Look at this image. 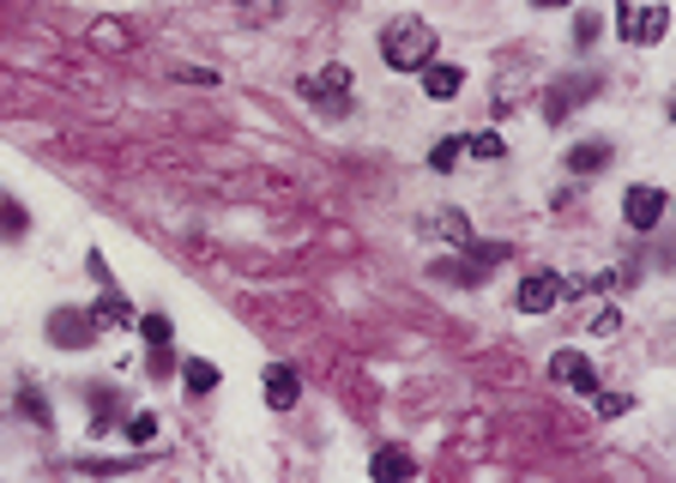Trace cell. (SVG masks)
<instances>
[{
	"mask_svg": "<svg viewBox=\"0 0 676 483\" xmlns=\"http://www.w3.org/2000/svg\"><path fill=\"white\" fill-rule=\"evenodd\" d=\"M261 387H266V406H273V411H290L302 399V375L290 363H266Z\"/></svg>",
	"mask_w": 676,
	"mask_h": 483,
	"instance_id": "ba28073f",
	"label": "cell"
},
{
	"mask_svg": "<svg viewBox=\"0 0 676 483\" xmlns=\"http://www.w3.org/2000/svg\"><path fill=\"white\" fill-rule=\"evenodd\" d=\"M182 381H188V393H194V399H206V393L218 387V363H206V357H188V363H182Z\"/></svg>",
	"mask_w": 676,
	"mask_h": 483,
	"instance_id": "5bb4252c",
	"label": "cell"
},
{
	"mask_svg": "<svg viewBox=\"0 0 676 483\" xmlns=\"http://www.w3.org/2000/svg\"><path fill=\"white\" fill-rule=\"evenodd\" d=\"M556 302H562V278L544 273V266H538V273H526L520 290H514V309H520V314H550Z\"/></svg>",
	"mask_w": 676,
	"mask_h": 483,
	"instance_id": "8992f818",
	"label": "cell"
},
{
	"mask_svg": "<svg viewBox=\"0 0 676 483\" xmlns=\"http://www.w3.org/2000/svg\"><path fill=\"white\" fill-rule=\"evenodd\" d=\"M550 375H556L568 393H580V399H592V393H599V363H592V357H580L574 345L550 357Z\"/></svg>",
	"mask_w": 676,
	"mask_h": 483,
	"instance_id": "5b68a950",
	"label": "cell"
},
{
	"mask_svg": "<svg viewBox=\"0 0 676 483\" xmlns=\"http://www.w3.org/2000/svg\"><path fill=\"white\" fill-rule=\"evenodd\" d=\"M466 152L471 157H507V140L502 133H466Z\"/></svg>",
	"mask_w": 676,
	"mask_h": 483,
	"instance_id": "44dd1931",
	"label": "cell"
},
{
	"mask_svg": "<svg viewBox=\"0 0 676 483\" xmlns=\"http://www.w3.org/2000/svg\"><path fill=\"white\" fill-rule=\"evenodd\" d=\"M592 37H599V13H580V19H574V43L586 49Z\"/></svg>",
	"mask_w": 676,
	"mask_h": 483,
	"instance_id": "cb8c5ba5",
	"label": "cell"
},
{
	"mask_svg": "<svg viewBox=\"0 0 676 483\" xmlns=\"http://www.w3.org/2000/svg\"><path fill=\"white\" fill-rule=\"evenodd\" d=\"M297 92L309 97L314 109H338V116H345V109H351V104H345V92H351V67H345V61L321 67V73H314V79H302Z\"/></svg>",
	"mask_w": 676,
	"mask_h": 483,
	"instance_id": "3957f363",
	"label": "cell"
},
{
	"mask_svg": "<svg viewBox=\"0 0 676 483\" xmlns=\"http://www.w3.org/2000/svg\"><path fill=\"white\" fill-rule=\"evenodd\" d=\"M31 230V218H25V206H19V200H7L0 194V236H7V242H19V236Z\"/></svg>",
	"mask_w": 676,
	"mask_h": 483,
	"instance_id": "ac0fdd59",
	"label": "cell"
},
{
	"mask_svg": "<svg viewBox=\"0 0 676 483\" xmlns=\"http://www.w3.org/2000/svg\"><path fill=\"white\" fill-rule=\"evenodd\" d=\"M97 333H104V321H97L92 309H55L49 314V345H61V351H92Z\"/></svg>",
	"mask_w": 676,
	"mask_h": 483,
	"instance_id": "7a4b0ae2",
	"label": "cell"
},
{
	"mask_svg": "<svg viewBox=\"0 0 676 483\" xmlns=\"http://www.w3.org/2000/svg\"><path fill=\"white\" fill-rule=\"evenodd\" d=\"M664 31H671V7H647V13L628 19V43H640V49L664 43Z\"/></svg>",
	"mask_w": 676,
	"mask_h": 483,
	"instance_id": "30bf717a",
	"label": "cell"
},
{
	"mask_svg": "<svg viewBox=\"0 0 676 483\" xmlns=\"http://www.w3.org/2000/svg\"><path fill=\"white\" fill-rule=\"evenodd\" d=\"M369 471H375L381 483H387V478H417V459L405 454V447H381V454L369 459Z\"/></svg>",
	"mask_w": 676,
	"mask_h": 483,
	"instance_id": "4fadbf2b",
	"label": "cell"
},
{
	"mask_svg": "<svg viewBox=\"0 0 676 483\" xmlns=\"http://www.w3.org/2000/svg\"><path fill=\"white\" fill-rule=\"evenodd\" d=\"M92 314H97V321H104V327H133V321H140V314L128 309V297H121V290L109 285V278H104V302H97Z\"/></svg>",
	"mask_w": 676,
	"mask_h": 483,
	"instance_id": "7c38bea8",
	"label": "cell"
},
{
	"mask_svg": "<svg viewBox=\"0 0 676 483\" xmlns=\"http://www.w3.org/2000/svg\"><path fill=\"white\" fill-rule=\"evenodd\" d=\"M133 333H140L152 351H164V345L176 339V333H169V314H140V321H133Z\"/></svg>",
	"mask_w": 676,
	"mask_h": 483,
	"instance_id": "2e32d148",
	"label": "cell"
},
{
	"mask_svg": "<svg viewBox=\"0 0 676 483\" xmlns=\"http://www.w3.org/2000/svg\"><path fill=\"white\" fill-rule=\"evenodd\" d=\"M19 411H25V418L37 423V430H55V406L43 399L37 387H19Z\"/></svg>",
	"mask_w": 676,
	"mask_h": 483,
	"instance_id": "9a60e30c",
	"label": "cell"
},
{
	"mask_svg": "<svg viewBox=\"0 0 676 483\" xmlns=\"http://www.w3.org/2000/svg\"><path fill=\"white\" fill-rule=\"evenodd\" d=\"M592 333H599V339H616V333H623V314H616V309H604L599 321H592Z\"/></svg>",
	"mask_w": 676,
	"mask_h": 483,
	"instance_id": "d4e9b609",
	"label": "cell"
},
{
	"mask_svg": "<svg viewBox=\"0 0 676 483\" xmlns=\"http://www.w3.org/2000/svg\"><path fill=\"white\" fill-rule=\"evenodd\" d=\"M592 406H599V418L611 423V418H623V411H628V399H623V393H592Z\"/></svg>",
	"mask_w": 676,
	"mask_h": 483,
	"instance_id": "7402d4cb",
	"label": "cell"
},
{
	"mask_svg": "<svg viewBox=\"0 0 676 483\" xmlns=\"http://www.w3.org/2000/svg\"><path fill=\"white\" fill-rule=\"evenodd\" d=\"M592 92H599V79L586 73V79H562V85H550L544 97V121H568L574 104H592Z\"/></svg>",
	"mask_w": 676,
	"mask_h": 483,
	"instance_id": "52a82bcc",
	"label": "cell"
},
{
	"mask_svg": "<svg viewBox=\"0 0 676 483\" xmlns=\"http://www.w3.org/2000/svg\"><path fill=\"white\" fill-rule=\"evenodd\" d=\"M121 411V393L116 387H104V393H92V435H104L109 430V418Z\"/></svg>",
	"mask_w": 676,
	"mask_h": 483,
	"instance_id": "e0dca14e",
	"label": "cell"
},
{
	"mask_svg": "<svg viewBox=\"0 0 676 483\" xmlns=\"http://www.w3.org/2000/svg\"><path fill=\"white\" fill-rule=\"evenodd\" d=\"M568 170H574V176H599V170H611V145H604V140L568 145Z\"/></svg>",
	"mask_w": 676,
	"mask_h": 483,
	"instance_id": "8fae6325",
	"label": "cell"
},
{
	"mask_svg": "<svg viewBox=\"0 0 676 483\" xmlns=\"http://www.w3.org/2000/svg\"><path fill=\"white\" fill-rule=\"evenodd\" d=\"M435 278H447V285H478V266H435Z\"/></svg>",
	"mask_w": 676,
	"mask_h": 483,
	"instance_id": "603a6c76",
	"label": "cell"
},
{
	"mask_svg": "<svg viewBox=\"0 0 676 483\" xmlns=\"http://www.w3.org/2000/svg\"><path fill=\"white\" fill-rule=\"evenodd\" d=\"M381 61L393 67V73H417L423 61H435V25L417 13H399L381 25Z\"/></svg>",
	"mask_w": 676,
	"mask_h": 483,
	"instance_id": "6da1fadb",
	"label": "cell"
},
{
	"mask_svg": "<svg viewBox=\"0 0 676 483\" xmlns=\"http://www.w3.org/2000/svg\"><path fill=\"white\" fill-rule=\"evenodd\" d=\"M121 435H128L133 447H152L157 442V418H152V411H133V418L121 423Z\"/></svg>",
	"mask_w": 676,
	"mask_h": 483,
	"instance_id": "d6986e66",
	"label": "cell"
},
{
	"mask_svg": "<svg viewBox=\"0 0 676 483\" xmlns=\"http://www.w3.org/2000/svg\"><path fill=\"white\" fill-rule=\"evenodd\" d=\"M459 152H466V133H447V140H435V152H430V164H435V170H454V164H459Z\"/></svg>",
	"mask_w": 676,
	"mask_h": 483,
	"instance_id": "ffe728a7",
	"label": "cell"
},
{
	"mask_svg": "<svg viewBox=\"0 0 676 483\" xmlns=\"http://www.w3.org/2000/svg\"><path fill=\"white\" fill-rule=\"evenodd\" d=\"M532 7H544V13H556V7H568V0H532Z\"/></svg>",
	"mask_w": 676,
	"mask_h": 483,
	"instance_id": "4316f807",
	"label": "cell"
},
{
	"mask_svg": "<svg viewBox=\"0 0 676 483\" xmlns=\"http://www.w3.org/2000/svg\"><path fill=\"white\" fill-rule=\"evenodd\" d=\"M169 369H176V357H169V345H164V351H152V375H157V381H164V375H169Z\"/></svg>",
	"mask_w": 676,
	"mask_h": 483,
	"instance_id": "484cf974",
	"label": "cell"
},
{
	"mask_svg": "<svg viewBox=\"0 0 676 483\" xmlns=\"http://www.w3.org/2000/svg\"><path fill=\"white\" fill-rule=\"evenodd\" d=\"M623 218H628V230H640V236H652L664 224V188H652V182H635L623 194Z\"/></svg>",
	"mask_w": 676,
	"mask_h": 483,
	"instance_id": "277c9868",
	"label": "cell"
},
{
	"mask_svg": "<svg viewBox=\"0 0 676 483\" xmlns=\"http://www.w3.org/2000/svg\"><path fill=\"white\" fill-rule=\"evenodd\" d=\"M417 73H423V97H435V104H454L459 85H466V73H459V67H447V61H423Z\"/></svg>",
	"mask_w": 676,
	"mask_h": 483,
	"instance_id": "9c48e42d",
	"label": "cell"
}]
</instances>
